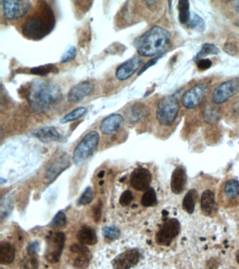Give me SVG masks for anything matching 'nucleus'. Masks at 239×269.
<instances>
[{"instance_id": "nucleus-1", "label": "nucleus", "mask_w": 239, "mask_h": 269, "mask_svg": "<svg viewBox=\"0 0 239 269\" xmlns=\"http://www.w3.org/2000/svg\"><path fill=\"white\" fill-rule=\"evenodd\" d=\"M147 252L142 244L132 239L121 240L101 250L95 269H144Z\"/></svg>"}, {"instance_id": "nucleus-2", "label": "nucleus", "mask_w": 239, "mask_h": 269, "mask_svg": "<svg viewBox=\"0 0 239 269\" xmlns=\"http://www.w3.org/2000/svg\"><path fill=\"white\" fill-rule=\"evenodd\" d=\"M62 94L59 85L44 79H35L28 85L26 98L30 108L36 113H42L61 101Z\"/></svg>"}, {"instance_id": "nucleus-3", "label": "nucleus", "mask_w": 239, "mask_h": 269, "mask_svg": "<svg viewBox=\"0 0 239 269\" xmlns=\"http://www.w3.org/2000/svg\"><path fill=\"white\" fill-rule=\"evenodd\" d=\"M56 24L54 14L46 2L39 1L33 12L21 26V32L26 38L40 40L49 35Z\"/></svg>"}, {"instance_id": "nucleus-4", "label": "nucleus", "mask_w": 239, "mask_h": 269, "mask_svg": "<svg viewBox=\"0 0 239 269\" xmlns=\"http://www.w3.org/2000/svg\"><path fill=\"white\" fill-rule=\"evenodd\" d=\"M171 34L160 26H154L135 42V49L141 56L151 57L163 52L170 45Z\"/></svg>"}, {"instance_id": "nucleus-5", "label": "nucleus", "mask_w": 239, "mask_h": 269, "mask_svg": "<svg viewBox=\"0 0 239 269\" xmlns=\"http://www.w3.org/2000/svg\"><path fill=\"white\" fill-rule=\"evenodd\" d=\"M216 201L219 206L233 208L239 206V181L235 178L226 177L219 185Z\"/></svg>"}, {"instance_id": "nucleus-6", "label": "nucleus", "mask_w": 239, "mask_h": 269, "mask_svg": "<svg viewBox=\"0 0 239 269\" xmlns=\"http://www.w3.org/2000/svg\"><path fill=\"white\" fill-rule=\"evenodd\" d=\"M99 141L100 135L98 132L91 131L85 135L73 152V162L76 166L83 165L92 156L99 145Z\"/></svg>"}, {"instance_id": "nucleus-7", "label": "nucleus", "mask_w": 239, "mask_h": 269, "mask_svg": "<svg viewBox=\"0 0 239 269\" xmlns=\"http://www.w3.org/2000/svg\"><path fill=\"white\" fill-rule=\"evenodd\" d=\"M180 105L177 98L174 96H167L158 103L156 109V119L163 126H171L176 120Z\"/></svg>"}, {"instance_id": "nucleus-8", "label": "nucleus", "mask_w": 239, "mask_h": 269, "mask_svg": "<svg viewBox=\"0 0 239 269\" xmlns=\"http://www.w3.org/2000/svg\"><path fill=\"white\" fill-rule=\"evenodd\" d=\"M180 224L176 218L168 219L156 233L155 240L161 246H170L175 238L179 235Z\"/></svg>"}, {"instance_id": "nucleus-9", "label": "nucleus", "mask_w": 239, "mask_h": 269, "mask_svg": "<svg viewBox=\"0 0 239 269\" xmlns=\"http://www.w3.org/2000/svg\"><path fill=\"white\" fill-rule=\"evenodd\" d=\"M5 17L8 20H18L28 14L31 3L27 0H6L2 2Z\"/></svg>"}, {"instance_id": "nucleus-10", "label": "nucleus", "mask_w": 239, "mask_h": 269, "mask_svg": "<svg viewBox=\"0 0 239 269\" xmlns=\"http://www.w3.org/2000/svg\"><path fill=\"white\" fill-rule=\"evenodd\" d=\"M239 92V79H230L217 87L212 96V101L219 105L226 103Z\"/></svg>"}, {"instance_id": "nucleus-11", "label": "nucleus", "mask_w": 239, "mask_h": 269, "mask_svg": "<svg viewBox=\"0 0 239 269\" xmlns=\"http://www.w3.org/2000/svg\"><path fill=\"white\" fill-rule=\"evenodd\" d=\"M208 91L207 83H198L184 94L182 101L187 109L196 108L201 103Z\"/></svg>"}, {"instance_id": "nucleus-12", "label": "nucleus", "mask_w": 239, "mask_h": 269, "mask_svg": "<svg viewBox=\"0 0 239 269\" xmlns=\"http://www.w3.org/2000/svg\"><path fill=\"white\" fill-rule=\"evenodd\" d=\"M65 234L62 232L55 233L51 238L46 249V259L50 263L59 261L65 244Z\"/></svg>"}, {"instance_id": "nucleus-13", "label": "nucleus", "mask_w": 239, "mask_h": 269, "mask_svg": "<svg viewBox=\"0 0 239 269\" xmlns=\"http://www.w3.org/2000/svg\"><path fill=\"white\" fill-rule=\"evenodd\" d=\"M152 175L145 167H138L132 172L130 185L138 192H144L150 189Z\"/></svg>"}, {"instance_id": "nucleus-14", "label": "nucleus", "mask_w": 239, "mask_h": 269, "mask_svg": "<svg viewBox=\"0 0 239 269\" xmlns=\"http://www.w3.org/2000/svg\"><path fill=\"white\" fill-rule=\"evenodd\" d=\"M143 63V60L139 57H133L131 59L121 64L116 70V78L119 81H125L129 79L134 73L138 71Z\"/></svg>"}, {"instance_id": "nucleus-15", "label": "nucleus", "mask_w": 239, "mask_h": 269, "mask_svg": "<svg viewBox=\"0 0 239 269\" xmlns=\"http://www.w3.org/2000/svg\"><path fill=\"white\" fill-rule=\"evenodd\" d=\"M94 90V85L90 81H82L73 85L67 95L68 101L71 103H77L85 99Z\"/></svg>"}, {"instance_id": "nucleus-16", "label": "nucleus", "mask_w": 239, "mask_h": 269, "mask_svg": "<svg viewBox=\"0 0 239 269\" xmlns=\"http://www.w3.org/2000/svg\"><path fill=\"white\" fill-rule=\"evenodd\" d=\"M187 176L186 169L183 165H179L175 168L171 175V188L175 194L183 193L186 187Z\"/></svg>"}, {"instance_id": "nucleus-17", "label": "nucleus", "mask_w": 239, "mask_h": 269, "mask_svg": "<svg viewBox=\"0 0 239 269\" xmlns=\"http://www.w3.org/2000/svg\"><path fill=\"white\" fill-rule=\"evenodd\" d=\"M34 136L40 141L44 142H65L67 141V139L63 135L61 134L57 128L53 126H46L37 129L33 133Z\"/></svg>"}, {"instance_id": "nucleus-18", "label": "nucleus", "mask_w": 239, "mask_h": 269, "mask_svg": "<svg viewBox=\"0 0 239 269\" xmlns=\"http://www.w3.org/2000/svg\"><path fill=\"white\" fill-rule=\"evenodd\" d=\"M71 252L76 254L74 260V266L77 269H85L90 262V250L84 245L74 244L70 247Z\"/></svg>"}, {"instance_id": "nucleus-19", "label": "nucleus", "mask_w": 239, "mask_h": 269, "mask_svg": "<svg viewBox=\"0 0 239 269\" xmlns=\"http://www.w3.org/2000/svg\"><path fill=\"white\" fill-rule=\"evenodd\" d=\"M124 123V117L120 114H115L103 119L100 130L103 134L112 135L119 131Z\"/></svg>"}, {"instance_id": "nucleus-20", "label": "nucleus", "mask_w": 239, "mask_h": 269, "mask_svg": "<svg viewBox=\"0 0 239 269\" xmlns=\"http://www.w3.org/2000/svg\"><path fill=\"white\" fill-rule=\"evenodd\" d=\"M217 201L215 194L211 190L203 192L201 198V209L207 216L212 217L217 213Z\"/></svg>"}, {"instance_id": "nucleus-21", "label": "nucleus", "mask_w": 239, "mask_h": 269, "mask_svg": "<svg viewBox=\"0 0 239 269\" xmlns=\"http://www.w3.org/2000/svg\"><path fill=\"white\" fill-rule=\"evenodd\" d=\"M148 113L149 110L145 105L142 103H136L126 110L125 115L128 122L135 123L145 117Z\"/></svg>"}, {"instance_id": "nucleus-22", "label": "nucleus", "mask_w": 239, "mask_h": 269, "mask_svg": "<svg viewBox=\"0 0 239 269\" xmlns=\"http://www.w3.org/2000/svg\"><path fill=\"white\" fill-rule=\"evenodd\" d=\"M69 165V159L68 155L66 154L62 155L54 163H53V164L48 169L46 177L50 180V181L54 180L58 174H60V172L65 170Z\"/></svg>"}, {"instance_id": "nucleus-23", "label": "nucleus", "mask_w": 239, "mask_h": 269, "mask_svg": "<svg viewBox=\"0 0 239 269\" xmlns=\"http://www.w3.org/2000/svg\"><path fill=\"white\" fill-rule=\"evenodd\" d=\"M77 239L82 245H94L98 241L96 231L88 226L80 228L77 233Z\"/></svg>"}, {"instance_id": "nucleus-24", "label": "nucleus", "mask_w": 239, "mask_h": 269, "mask_svg": "<svg viewBox=\"0 0 239 269\" xmlns=\"http://www.w3.org/2000/svg\"><path fill=\"white\" fill-rule=\"evenodd\" d=\"M15 259V248L12 244L2 242L0 245V263L3 265H10Z\"/></svg>"}, {"instance_id": "nucleus-25", "label": "nucleus", "mask_w": 239, "mask_h": 269, "mask_svg": "<svg viewBox=\"0 0 239 269\" xmlns=\"http://www.w3.org/2000/svg\"><path fill=\"white\" fill-rule=\"evenodd\" d=\"M198 192L195 190H190L185 195L183 201V208L187 213L193 214L198 199Z\"/></svg>"}, {"instance_id": "nucleus-26", "label": "nucleus", "mask_w": 239, "mask_h": 269, "mask_svg": "<svg viewBox=\"0 0 239 269\" xmlns=\"http://www.w3.org/2000/svg\"><path fill=\"white\" fill-rule=\"evenodd\" d=\"M178 19L181 24H188L190 21V2L187 0H180L178 2Z\"/></svg>"}, {"instance_id": "nucleus-27", "label": "nucleus", "mask_w": 239, "mask_h": 269, "mask_svg": "<svg viewBox=\"0 0 239 269\" xmlns=\"http://www.w3.org/2000/svg\"><path fill=\"white\" fill-rule=\"evenodd\" d=\"M220 110L213 105H208L203 111V119L208 124H215L220 119Z\"/></svg>"}, {"instance_id": "nucleus-28", "label": "nucleus", "mask_w": 239, "mask_h": 269, "mask_svg": "<svg viewBox=\"0 0 239 269\" xmlns=\"http://www.w3.org/2000/svg\"><path fill=\"white\" fill-rule=\"evenodd\" d=\"M157 204V196H156V191L154 189L150 188L146 191L142 199H141V204L145 208L153 207Z\"/></svg>"}, {"instance_id": "nucleus-29", "label": "nucleus", "mask_w": 239, "mask_h": 269, "mask_svg": "<svg viewBox=\"0 0 239 269\" xmlns=\"http://www.w3.org/2000/svg\"><path fill=\"white\" fill-rule=\"evenodd\" d=\"M87 111H88V109L86 107H79V108L74 109V110L66 115L63 118H62L61 120H60V123L66 124V123L78 120V119L82 118L87 113Z\"/></svg>"}, {"instance_id": "nucleus-30", "label": "nucleus", "mask_w": 239, "mask_h": 269, "mask_svg": "<svg viewBox=\"0 0 239 269\" xmlns=\"http://www.w3.org/2000/svg\"><path fill=\"white\" fill-rule=\"evenodd\" d=\"M219 53V49L216 46L211 44H204L202 46L201 51L196 56L194 60L197 61V60L203 59V58L209 56V55H217Z\"/></svg>"}, {"instance_id": "nucleus-31", "label": "nucleus", "mask_w": 239, "mask_h": 269, "mask_svg": "<svg viewBox=\"0 0 239 269\" xmlns=\"http://www.w3.org/2000/svg\"><path fill=\"white\" fill-rule=\"evenodd\" d=\"M58 72V67L53 64L39 66L30 69V73L35 75L44 76L49 73H57Z\"/></svg>"}, {"instance_id": "nucleus-32", "label": "nucleus", "mask_w": 239, "mask_h": 269, "mask_svg": "<svg viewBox=\"0 0 239 269\" xmlns=\"http://www.w3.org/2000/svg\"><path fill=\"white\" fill-rule=\"evenodd\" d=\"M102 234L107 239L115 240L118 239L121 232L120 230L115 226H108L103 228Z\"/></svg>"}, {"instance_id": "nucleus-33", "label": "nucleus", "mask_w": 239, "mask_h": 269, "mask_svg": "<svg viewBox=\"0 0 239 269\" xmlns=\"http://www.w3.org/2000/svg\"><path fill=\"white\" fill-rule=\"evenodd\" d=\"M187 26L189 28L197 30L201 33H202L206 29V24H205L204 21L203 20L202 18L200 17L196 14H194L193 18L191 19Z\"/></svg>"}, {"instance_id": "nucleus-34", "label": "nucleus", "mask_w": 239, "mask_h": 269, "mask_svg": "<svg viewBox=\"0 0 239 269\" xmlns=\"http://www.w3.org/2000/svg\"><path fill=\"white\" fill-rule=\"evenodd\" d=\"M76 54H77V51H76V48L73 46H69L65 50V52L62 53L61 58H60V62L66 63V62L72 61L76 58Z\"/></svg>"}, {"instance_id": "nucleus-35", "label": "nucleus", "mask_w": 239, "mask_h": 269, "mask_svg": "<svg viewBox=\"0 0 239 269\" xmlns=\"http://www.w3.org/2000/svg\"><path fill=\"white\" fill-rule=\"evenodd\" d=\"M94 199V191L91 187H87L84 193L80 197L79 204L82 206H87L90 204Z\"/></svg>"}, {"instance_id": "nucleus-36", "label": "nucleus", "mask_w": 239, "mask_h": 269, "mask_svg": "<svg viewBox=\"0 0 239 269\" xmlns=\"http://www.w3.org/2000/svg\"><path fill=\"white\" fill-rule=\"evenodd\" d=\"M133 201V195L131 191L126 190L121 194L119 199V204L122 207H127Z\"/></svg>"}, {"instance_id": "nucleus-37", "label": "nucleus", "mask_w": 239, "mask_h": 269, "mask_svg": "<svg viewBox=\"0 0 239 269\" xmlns=\"http://www.w3.org/2000/svg\"><path fill=\"white\" fill-rule=\"evenodd\" d=\"M66 222H67V217L65 213L59 212L53 219L52 224L54 227L60 228L64 227L66 224Z\"/></svg>"}, {"instance_id": "nucleus-38", "label": "nucleus", "mask_w": 239, "mask_h": 269, "mask_svg": "<svg viewBox=\"0 0 239 269\" xmlns=\"http://www.w3.org/2000/svg\"><path fill=\"white\" fill-rule=\"evenodd\" d=\"M197 65L199 70L204 71L208 69L212 66L211 60L209 59H201L197 60Z\"/></svg>"}, {"instance_id": "nucleus-39", "label": "nucleus", "mask_w": 239, "mask_h": 269, "mask_svg": "<svg viewBox=\"0 0 239 269\" xmlns=\"http://www.w3.org/2000/svg\"><path fill=\"white\" fill-rule=\"evenodd\" d=\"M224 51L231 56H234L237 53V46L233 43H227L224 46Z\"/></svg>"}, {"instance_id": "nucleus-40", "label": "nucleus", "mask_w": 239, "mask_h": 269, "mask_svg": "<svg viewBox=\"0 0 239 269\" xmlns=\"http://www.w3.org/2000/svg\"><path fill=\"white\" fill-rule=\"evenodd\" d=\"M94 219L95 222H98L101 220L102 215V203L101 201H99L98 204L96 205L94 209Z\"/></svg>"}, {"instance_id": "nucleus-41", "label": "nucleus", "mask_w": 239, "mask_h": 269, "mask_svg": "<svg viewBox=\"0 0 239 269\" xmlns=\"http://www.w3.org/2000/svg\"><path fill=\"white\" fill-rule=\"evenodd\" d=\"M160 56H157L156 57V58H153V59L149 60V61H148L147 63L142 67V69H141V70L140 72H139L138 75H140L141 74H142L144 71L147 70V69L149 68V67H150L151 66L154 65V64H156V62L158 61V60L160 59Z\"/></svg>"}, {"instance_id": "nucleus-42", "label": "nucleus", "mask_w": 239, "mask_h": 269, "mask_svg": "<svg viewBox=\"0 0 239 269\" xmlns=\"http://www.w3.org/2000/svg\"><path fill=\"white\" fill-rule=\"evenodd\" d=\"M38 247L39 243H37V242H35V243L30 244L28 247V252H29L30 254H32V255H34V254L37 252V249H38Z\"/></svg>"}, {"instance_id": "nucleus-43", "label": "nucleus", "mask_w": 239, "mask_h": 269, "mask_svg": "<svg viewBox=\"0 0 239 269\" xmlns=\"http://www.w3.org/2000/svg\"><path fill=\"white\" fill-rule=\"evenodd\" d=\"M236 12L239 14V1L237 2L236 5Z\"/></svg>"}, {"instance_id": "nucleus-44", "label": "nucleus", "mask_w": 239, "mask_h": 269, "mask_svg": "<svg viewBox=\"0 0 239 269\" xmlns=\"http://www.w3.org/2000/svg\"><path fill=\"white\" fill-rule=\"evenodd\" d=\"M236 260H237V262H238V265H239V249L238 250V252H236Z\"/></svg>"}, {"instance_id": "nucleus-45", "label": "nucleus", "mask_w": 239, "mask_h": 269, "mask_svg": "<svg viewBox=\"0 0 239 269\" xmlns=\"http://www.w3.org/2000/svg\"><path fill=\"white\" fill-rule=\"evenodd\" d=\"M1 269H3V268H1Z\"/></svg>"}]
</instances>
